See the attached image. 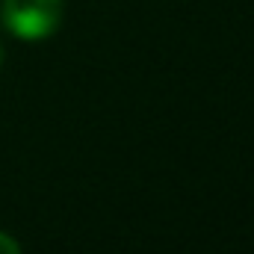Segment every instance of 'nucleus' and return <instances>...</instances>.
<instances>
[{
    "mask_svg": "<svg viewBox=\"0 0 254 254\" xmlns=\"http://www.w3.org/2000/svg\"><path fill=\"white\" fill-rule=\"evenodd\" d=\"M3 27L24 42H42L63 21V0H0Z\"/></svg>",
    "mask_w": 254,
    "mask_h": 254,
    "instance_id": "1",
    "label": "nucleus"
},
{
    "mask_svg": "<svg viewBox=\"0 0 254 254\" xmlns=\"http://www.w3.org/2000/svg\"><path fill=\"white\" fill-rule=\"evenodd\" d=\"M0 254H21V246L15 243V237H9L3 231H0Z\"/></svg>",
    "mask_w": 254,
    "mask_h": 254,
    "instance_id": "2",
    "label": "nucleus"
},
{
    "mask_svg": "<svg viewBox=\"0 0 254 254\" xmlns=\"http://www.w3.org/2000/svg\"><path fill=\"white\" fill-rule=\"evenodd\" d=\"M3 57H6V51H3V45H0V65H3Z\"/></svg>",
    "mask_w": 254,
    "mask_h": 254,
    "instance_id": "3",
    "label": "nucleus"
}]
</instances>
